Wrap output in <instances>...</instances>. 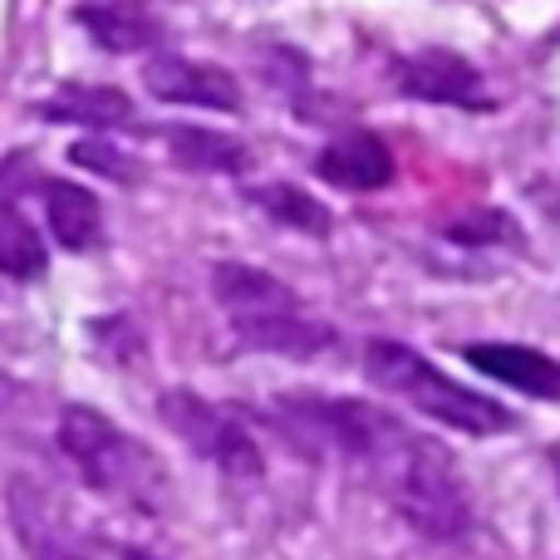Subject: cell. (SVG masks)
<instances>
[{
	"instance_id": "obj_1",
	"label": "cell",
	"mask_w": 560,
	"mask_h": 560,
	"mask_svg": "<svg viewBox=\"0 0 560 560\" xmlns=\"http://www.w3.org/2000/svg\"><path fill=\"white\" fill-rule=\"evenodd\" d=\"M271 423L310 453L349 463L408 526L433 541H463L472 532V502L457 463L388 408L369 398L280 394L271 404Z\"/></svg>"
},
{
	"instance_id": "obj_2",
	"label": "cell",
	"mask_w": 560,
	"mask_h": 560,
	"mask_svg": "<svg viewBox=\"0 0 560 560\" xmlns=\"http://www.w3.org/2000/svg\"><path fill=\"white\" fill-rule=\"evenodd\" d=\"M212 295L246 349L285 354V359H315L319 349L335 345V329H329L285 280H276L271 271H261V266L222 261L212 271Z\"/></svg>"
},
{
	"instance_id": "obj_3",
	"label": "cell",
	"mask_w": 560,
	"mask_h": 560,
	"mask_svg": "<svg viewBox=\"0 0 560 560\" xmlns=\"http://www.w3.org/2000/svg\"><path fill=\"white\" fill-rule=\"evenodd\" d=\"M59 447L79 467L89 487L108 502L138 506V512H163L167 502V467L148 443L114 423V418L94 413V408L74 404L59 413Z\"/></svg>"
},
{
	"instance_id": "obj_4",
	"label": "cell",
	"mask_w": 560,
	"mask_h": 560,
	"mask_svg": "<svg viewBox=\"0 0 560 560\" xmlns=\"http://www.w3.org/2000/svg\"><path fill=\"white\" fill-rule=\"evenodd\" d=\"M364 374L374 378L384 394L408 398V408L438 418V423L457 428V433L472 438H492L512 428V413H506L497 398H482L472 388L453 384L443 369H433L413 345H398V339H369L364 345Z\"/></svg>"
},
{
	"instance_id": "obj_5",
	"label": "cell",
	"mask_w": 560,
	"mask_h": 560,
	"mask_svg": "<svg viewBox=\"0 0 560 560\" xmlns=\"http://www.w3.org/2000/svg\"><path fill=\"white\" fill-rule=\"evenodd\" d=\"M163 423L173 428L197 457H207L212 467H222L226 477L252 482V477L266 472L261 447H256V438L246 433V423L232 413V408L212 404V398L173 388V394H163Z\"/></svg>"
},
{
	"instance_id": "obj_6",
	"label": "cell",
	"mask_w": 560,
	"mask_h": 560,
	"mask_svg": "<svg viewBox=\"0 0 560 560\" xmlns=\"http://www.w3.org/2000/svg\"><path fill=\"white\" fill-rule=\"evenodd\" d=\"M398 89H404L408 98L467 108V114H487V108H492L487 79L477 74V65H467L453 49H418V55L398 59Z\"/></svg>"
},
{
	"instance_id": "obj_7",
	"label": "cell",
	"mask_w": 560,
	"mask_h": 560,
	"mask_svg": "<svg viewBox=\"0 0 560 560\" xmlns=\"http://www.w3.org/2000/svg\"><path fill=\"white\" fill-rule=\"evenodd\" d=\"M143 84L163 104H187V108H212V114H236L242 108V84L226 69L202 65V59L183 55H153L143 69Z\"/></svg>"
},
{
	"instance_id": "obj_8",
	"label": "cell",
	"mask_w": 560,
	"mask_h": 560,
	"mask_svg": "<svg viewBox=\"0 0 560 560\" xmlns=\"http://www.w3.org/2000/svg\"><path fill=\"white\" fill-rule=\"evenodd\" d=\"M5 502H10V522H15V536L30 551V560H89L79 536L69 532L55 492H45V487L30 482V477H15Z\"/></svg>"
},
{
	"instance_id": "obj_9",
	"label": "cell",
	"mask_w": 560,
	"mask_h": 560,
	"mask_svg": "<svg viewBox=\"0 0 560 560\" xmlns=\"http://www.w3.org/2000/svg\"><path fill=\"white\" fill-rule=\"evenodd\" d=\"M79 25L94 35L98 49L108 55H133V49H153L163 39V20L148 0H84L79 5Z\"/></svg>"
},
{
	"instance_id": "obj_10",
	"label": "cell",
	"mask_w": 560,
	"mask_h": 560,
	"mask_svg": "<svg viewBox=\"0 0 560 560\" xmlns=\"http://www.w3.org/2000/svg\"><path fill=\"white\" fill-rule=\"evenodd\" d=\"M315 173L345 192H378L394 183V153L374 133H345L315 158Z\"/></svg>"
},
{
	"instance_id": "obj_11",
	"label": "cell",
	"mask_w": 560,
	"mask_h": 560,
	"mask_svg": "<svg viewBox=\"0 0 560 560\" xmlns=\"http://www.w3.org/2000/svg\"><path fill=\"white\" fill-rule=\"evenodd\" d=\"M463 359H472L487 378H502V384L522 388L532 398H560V364L541 349L526 345H467Z\"/></svg>"
},
{
	"instance_id": "obj_12",
	"label": "cell",
	"mask_w": 560,
	"mask_h": 560,
	"mask_svg": "<svg viewBox=\"0 0 560 560\" xmlns=\"http://www.w3.org/2000/svg\"><path fill=\"white\" fill-rule=\"evenodd\" d=\"M45 222L65 252H89L104 236V212H98V197L89 187H74L65 177H45Z\"/></svg>"
},
{
	"instance_id": "obj_13",
	"label": "cell",
	"mask_w": 560,
	"mask_h": 560,
	"mask_svg": "<svg viewBox=\"0 0 560 560\" xmlns=\"http://www.w3.org/2000/svg\"><path fill=\"white\" fill-rule=\"evenodd\" d=\"M39 118H49V124L124 128V124H133V98L114 84H59V94L39 104Z\"/></svg>"
},
{
	"instance_id": "obj_14",
	"label": "cell",
	"mask_w": 560,
	"mask_h": 560,
	"mask_svg": "<svg viewBox=\"0 0 560 560\" xmlns=\"http://www.w3.org/2000/svg\"><path fill=\"white\" fill-rule=\"evenodd\" d=\"M167 148H173V158L183 167H192V173H242V167L252 163L246 143H236V138H226V133H212V128H173Z\"/></svg>"
},
{
	"instance_id": "obj_15",
	"label": "cell",
	"mask_w": 560,
	"mask_h": 560,
	"mask_svg": "<svg viewBox=\"0 0 560 560\" xmlns=\"http://www.w3.org/2000/svg\"><path fill=\"white\" fill-rule=\"evenodd\" d=\"M0 276H10V280L45 276V246H39L35 226L15 207H0Z\"/></svg>"
},
{
	"instance_id": "obj_16",
	"label": "cell",
	"mask_w": 560,
	"mask_h": 560,
	"mask_svg": "<svg viewBox=\"0 0 560 560\" xmlns=\"http://www.w3.org/2000/svg\"><path fill=\"white\" fill-rule=\"evenodd\" d=\"M252 202L261 207V212H271L276 222L295 226V232H310V236H325L329 226H335V217L325 212V207L315 202L310 192H300V187H285V183H271V187H256Z\"/></svg>"
},
{
	"instance_id": "obj_17",
	"label": "cell",
	"mask_w": 560,
	"mask_h": 560,
	"mask_svg": "<svg viewBox=\"0 0 560 560\" xmlns=\"http://www.w3.org/2000/svg\"><path fill=\"white\" fill-rule=\"evenodd\" d=\"M69 163L89 167V173H98V177H114V183H133V158L108 148V143H94V138L69 148Z\"/></svg>"
},
{
	"instance_id": "obj_18",
	"label": "cell",
	"mask_w": 560,
	"mask_h": 560,
	"mask_svg": "<svg viewBox=\"0 0 560 560\" xmlns=\"http://www.w3.org/2000/svg\"><path fill=\"white\" fill-rule=\"evenodd\" d=\"M124 560H153V556H143V551H133V546H128V551H124Z\"/></svg>"
},
{
	"instance_id": "obj_19",
	"label": "cell",
	"mask_w": 560,
	"mask_h": 560,
	"mask_svg": "<svg viewBox=\"0 0 560 560\" xmlns=\"http://www.w3.org/2000/svg\"><path fill=\"white\" fill-rule=\"evenodd\" d=\"M556 487H560V457H556Z\"/></svg>"
},
{
	"instance_id": "obj_20",
	"label": "cell",
	"mask_w": 560,
	"mask_h": 560,
	"mask_svg": "<svg viewBox=\"0 0 560 560\" xmlns=\"http://www.w3.org/2000/svg\"><path fill=\"white\" fill-rule=\"evenodd\" d=\"M0 388H5V384H0Z\"/></svg>"
}]
</instances>
